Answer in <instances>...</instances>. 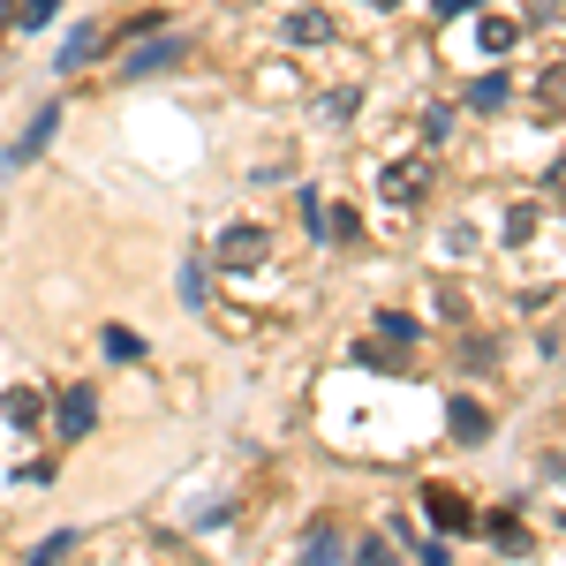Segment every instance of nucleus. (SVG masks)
<instances>
[{
	"mask_svg": "<svg viewBox=\"0 0 566 566\" xmlns=\"http://www.w3.org/2000/svg\"><path fill=\"white\" fill-rule=\"evenodd\" d=\"M181 53H189V45H181L175 31H159V39H144V45H136L129 61L114 69V76H122V84H144V76H167V69H175Z\"/></svg>",
	"mask_w": 566,
	"mask_h": 566,
	"instance_id": "1",
	"label": "nucleus"
},
{
	"mask_svg": "<svg viewBox=\"0 0 566 566\" xmlns=\"http://www.w3.org/2000/svg\"><path fill=\"white\" fill-rule=\"evenodd\" d=\"M264 250H272L264 227H227V234H219V264H227V272H258Z\"/></svg>",
	"mask_w": 566,
	"mask_h": 566,
	"instance_id": "2",
	"label": "nucleus"
},
{
	"mask_svg": "<svg viewBox=\"0 0 566 566\" xmlns=\"http://www.w3.org/2000/svg\"><path fill=\"white\" fill-rule=\"evenodd\" d=\"M91 423H98V392L69 386L61 392V416H53V438H91Z\"/></svg>",
	"mask_w": 566,
	"mask_h": 566,
	"instance_id": "3",
	"label": "nucleus"
},
{
	"mask_svg": "<svg viewBox=\"0 0 566 566\" xmlns=\"http://www.w3.org/2000/svg\"><path fill=\"white\" fill-rule=\"evenodd\" d=\"M53 136H61V98L31 114V129L15 136V151H8V167H31V159H39V151H45V144H53Z\"/></svg>",
	"mask_w": 566,
	"mask_h": 566,
	"instance_id": "4",
	"label": "nucleus"
},
{
	"mask_svg": "<svg viewBox=\"0 0 566 566\" xmlns=\"http://www.w3.org/2000/svg\"><path fill=\"white\" fill-rule=\"evenodd\" d=\"M378 189H386L392 205H416V197L431 189V167H423V159H392L386 175H378Z\"/></svg>",
	"mask_w": 566,
	"mask_h": 566,
	"instance_id": "5",
	"label": "nucleus"
},
{
	"mask_svg": "<svg viewBox=\"0 0 566 566\" xmlns=\"http://www.w3.org/2000/svg\"><path fill=\"white\" fill-rule=\"evenodd\" d=\"M446 423H453L461 446H483V438H491V408H483V400H453V408H446Z\"/></svg>",
	"mask_w": 566,
	"mask_h": 566,
	"instance_id": "6",
	"label": "nucleus"
},
{
	"mask_svg": "<svg viewBox=\"0 0 566 566\" xmlns=\"http://www.w3.org/2000/svg\"><path fill=\"white\" fill-rule=\"evenodd\" d=\"M0 416H8V423H39V416H45V392H31V386L0 392Z\"/></svg>",
	"mask_w": 566,
	"mask_h": 566,
	"instance_id": "7",
	"label": "nucleus"
},
{
	"mask_svg": "<svg viewBox=\"0 0 566 566\" xmlns=\"http://www.w3.org/2000/svg\"><path fill=\"white\" fill-rule=\"evenodd\" d=\"M91 53H98V23H76V31H69V45H61V76H69V69H84Z\"/></svg>",
	"mask_w": 566,
	"mask_h": 566,
	"instance_id": "8",
	"label": "nucleus"
},
{
	"mask_svg": "<svg viewBox=\"0 0 566 566\" xmlns=\"http://www.w3.org/2000/svg\"><path fill=\"white\" fill-rule=\"evenodd\" d=\"M431 522L438 528H476V514L461 506V491H431Z\"/></svg>",
	"mask_w": 566,
	"mask_h": 566,
	"instance_id": "9",
	"label": "nucleus"
},
{
	"mask_svg": "<svg viewBox=\"0 0 566 566\" xmlns=\"http://www.w3.org/2000/svg\"><path fill=\"white\" fill-rule=\"evenodd\" d=\"M287 39H303V45H325V39H333V23H325L317 8H303V15H287Z\"/></svg>",
	"mask_w": 566,
	"mask_h": 566,
	"instance_id": "10",
	"label": "nucleus"
},
{
	"mask_svg": "<svg viewBox=\"0 0 566 566\" xmlns=\"http://www.w3.org/2000/svg\"><path fill=\"white\" fill-rule=\"evenodd\" d=\"M53 15H61V0H23V8H15L8 23H15V31H45Z\"/></svg>",
	"mask_w": 566,
	"mask_h": 566,
	"instance_id": "11",
	"label": "nucleus"
},
{
	"mask_svg": "<svg viewBox=\"0 0 566 566\" xmlns=\"http://www.w3.org/2000/svg\"><path fill=\"white\" fill-rule=\"evenodd\" d=\"M106 355H114V363H136V355H144V340H136L129 325H106Z\"/></svg>",
	"mask_w": 566,
	"mask_h": 566,
	"instance_id": "12",
	"label": "nucleus"
},
{
	"mask_svg": "<svg viewBox=\"0 0 566 566\" xmlns=\"http://www.w3.org/2000/svg\"><path fill=\"white\" fill-rule=\"evenodd\" d=\"M348 544H340V528H310V559H340Z\"/></svg>",
	"mask_w": 566,
	"mask_h": 566,
	"instance_id": "13",
	"label": "nucleus"
},
{
	"mask_svg": "<svg viewBox=\"0 0 566 566\" xmlns=\"http://www.w3.org/2000/svg\"><path fill=\"white\" fill-rule=\"evenodd\" d=\"M499 98H506V76H476L469 84V106H499Z\"/></svg>",
	"mask_w": 566,
	"mask_h": 566,
	"instance_id": "14",
	"label": "nucleus"
},
{
	"mask_svg": "<svg viewBox=\"0 0 566 566\" xmlns=\"http://www.w3.org/2000/svg\"><path fill=\"white\" fill-rule=\"evenodd\" d=\"M181 303L205 310V264H181Z\"/></svg>",
	"mask_w": 566,
	"mask_h": 566,
	"instance_id": "15",
	"label": "nucleus"
},
{
	"mask_svg": "<svg viewBox=\"0 0 566 566\" xmlns=\"http://www.w3.org/2000/svg\"><path fill=\"white\" fill-rule=\"evenodd\" d=\"M378 333H386V340H416V317H408V310H386Z\"/></svg>",
	"mask_w": 566,
	"mask_h": 566,
	"instance_id": "16",
	"label": "nucleus"
},
{
	"mask_svg": "<svg viewBox=\"0 0 566 566\" xmlns=\"http://www.w3.org/2000/svg\"><path fill=\"white\" fill-rule=\"evenodd\" d=\"M522 39V31H514V23H483V53H506V45Z\"/></svg>",
	"mask_w": 566,
	"mask_h": 566,
	"instance_id": "17",
	"label": "nucleus"
},
{
	"mask_svg": "<svg viewBox=\"0 0 566 566\" xmlns=\"http://www.w3.org/2000/svg\"><path fill=\"white\" fill-rule=\"evenodd\" d=\"M438 15H461V8H476V0H431Z\"/></svg>",
	"mask_w": 566,
	"mask_h": 566,
	"instance_id": "18",
	"label": "nucleus"
},
{
	"mask_svg": "<svg viewBox=\"0 0 566 566\" xmlns=\"http://www.w3.org/2000/svg\"><path fill=\"white\" fill-rule=\"evenodd\" d=\"M8 15H15V0H0V23H8Z\"/></svg>",
	"mask_w": 566,
	"mask_h": 566,
	"instance_id": "19",
	"label": "nucleus"
},
{
	"mask_svg": "<svg viewBox=\"0 0 566 566\" xmlns=\"http://www.w3.org/2000/svg\"><path fill=\"white\" fill-rule=\"evenodd\" d=\"M370 8H400V0H370Z\"/></svg>",
	"mask_w": 566,
	"mask_h": 566,
	"instance_id": "20",
	"label": "nucleus"
}]
</instances>
